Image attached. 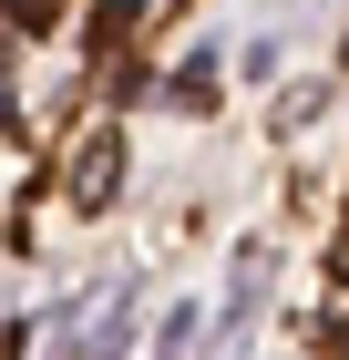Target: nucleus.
<instances>
[{"label": "nucleus", "instance_id": "obj_1", "mask_svg": "<svg viewBox=\"0 0 349 360\" xmlns=\"http://www.w3.org/2000/svg\"><path fill=\"white\" fill-rule=\"evenodd\" d=\"M113 195H124V134H113V124H93V134H82V155H72V217H103Z\"/></svg>", "mask_w": 349, "mask_h": 360}, {"label": "nucleus", "instance_id": "obj_2", "mask_svg": "<svg viewBox=\"0 0 349 360\" xmlns=\"http://www.w3.org/2000/svg\"><path fill=\"white\" fill-rule=\"evenodd\" d=\"M124 330H134V299H103V319H93V330H62L52 360H113V350H124Z\"/></svg>", "mask_w": 349, "mask_h": 360}, {"label": "nucleus", "instance_id": "obj_3", "mask_svg": "<svg viewBox=\"0 0 349 360\" xmlns=\"http://www.w3.org/2000/svg\"><path fill=\"white\" fill-rule=\"evenodd\" d=\"M257 288H268V248H237V288H226V340L257 319Z\"/></svg>", "mask_w": 349, "mask_h": 360}, {"label": "nucleus", "instance_id": "obj_4", "mask_svg": "<svg viewBox=\"0 0 349 360\" xmlns=\"http://www.w3.org/2000/svg\"><path fill=\"white\" fill-rule=\"evenodd\" d=\"M329 113V83H288V103H277V134H308Z\"/></svg>", "mask_w": 349, "mask_h": 360}, {"label": "nucleus", "instance_id": "obj_5", "mask_svg": "<svg viewBox=\"0 0 349 360\" xmlns=\"http://www.w3.org/2000/svg\"><path fill=\"white\" fill-rule=\"evenodd\" d=\"M185 340H195V319H185V309H175V319H164V330H154V360H185Z\"/></svg>", "mask_w": 349, "mask_h": 360}, {"label": "nucleus", "instance_id": "obj_6", "mask_svg": "<svg viewBox=\"0 0 349 360\" xmlns=\"http://www.w3.org/2000/svg\"><path fill=\"white\" fill-rule=\"evenodd\" d=\"M339 278H349V237H339Z\"/></svg>", "mask_w": 349, "mask_h": 360}, {"label": "nucleus", "instance_id": "obj_7", "mask_svg": "<svg viewBox=\"0 0 349 360\" xmlns=\"http://www.w3.org/2000/svg\"><path fill=\"white\" fill-rule=\"evenodd\" d=\"M339 360H349V340H339Z\"/></svg>", "mask_w": 349, "mask_h": 360}]
</instances>
